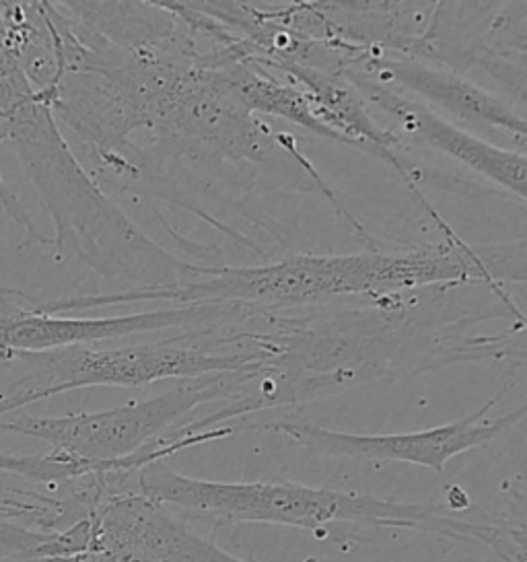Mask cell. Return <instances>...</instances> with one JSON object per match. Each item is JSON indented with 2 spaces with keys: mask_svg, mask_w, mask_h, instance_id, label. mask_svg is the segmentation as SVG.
Segmentation results:
<instances>
[{
  "mask_svg": "<svg viewBox=\"0 0 527 562\" xmlns=\"http://www.w3.org/2000/svg\"><path fill=\"white\" fill-rule=\"evenodd\" d=\"M132 495L197 513L218 524H268L336 538L334 528L416 529L458 542H476L505 562H526V521L460 517L445 503H400L378 496L317 488L291 480L218 482L178 474L165 462L147 463L132 479Z\"/></svg>",
  "mask_w": 527,
  "mask_h": 562,
  "instance_id": "cell-1",
  "label": "cell"
},
{
  "mask_svg": "<svg viewBox=\"0 0 527 562\" xmlns=\"http://www.w3.org/2000/svg\"><path fill=\"white\" fill-rule=\"evenodd\" d=\"M0 143L15 150L54 225L56 256H75L126 291L173 289L194 281L202 266L190 265L157 246L70 149L48 103L33 95L0 120Z\"/></svg>",
  "mask_w": 527,
  "mask_h": 562,
  "instance_id": "cell-2",
  "label": "cell"
},
{
  "mask_svg": "<svg viewBox=\"0 0 527 562\" xmlns=\"http://www.w3.org/2000/svg\"><path fill=\"white\" fill-rule=\"evenodd\" d=\"M474 279V258L458 237L390 254H295L279 262L239 268H206L173 289L115 291L72 299L75 312L110 305L173 301L181 305H242L256 312L295 307L340 297H402L423 286H458Z\"/></svg>",
  "mask_w": 527,
  "mask_h": 562,
  "instance_id": "cell-3",
  "label": "cell"
},
{
  "mask_svg": "<svg viewBox=\"0 0 527 562\" xmlns=\"http://www.w3.org/2000/svg\"><path fill=\"white\" fill-rule=\"evenodd\" d=\"M216 330L206 328L164 342L132 347L81 345L4 355L0 361L21 364V375L7 394H0V418L35 402L85 387H141L157 381L260 371L277 367L282 357L279 334Z\"/></svg>",
  "mask_w": 527,
  "mask_h": 562,
  "instance_id": "cell-4",
  "label": "cell"
},
{
  "mask_svg": "<svg viewBox=\"0 0 527 562\" xmlns=\"http://www.w3.org/2000/svg\"><path fill=\"white\" fill-rule=\"evenodd\" d=\"M260 373L262 369L231 371L178 381L159 396L136 400L99 413L66 416L23 413L13 420H0V429L44 441L49 446V453L85 463L91 472H98L101 465L126 460L157 443L198 406L214 400L233 402L246 396Z\"/></svg>",
  "mask_w": 527,
  "mask_h": 562,
  "instance_id": "cell-5",
  "label": "cell"
},
{
  "mask_svg": "<svg viewBox=\"0 0 527 562\" xmlns=\"http://www.w3.org/2000/svg\"><path fill=\"white\" fill-rule=\"evenodd\" d=\"M494 396L480 406L476 413L460 420L414 430V432H390V435H359L343 430L324 429L301 420H270V423H242L237 430L258 429L279 432L295 446L319 458H348L367 462H402L444 472L445 465L476 447L489 446L501 435L513 429L526 418V406L503 414L494 420L486 416L498 404Z\"/></svg>",
  "mask_w": 527,
  "mask_h": 562,
  "instance_id": "cell-6",
  "label": "cell"
},
{
  "mask_svg": "<svg viewBox=\"0 0 527 562\" xmlns=\"http://www.w3.org/2000/svg\"><path fill=\"white\" fill-rule=\"evenodd\" d=\"M32 301L25 293L0 299V357L99 345L147 331L223 328L254 317V310L242 305H180L115 317H65L42 314L33 310Z\"/></svg>",
  "mask_w": 527,
  "mask_h": 562,
  "instance_id": "cell-7",
  "label": "cell"
},
{
  "mask_svg": "<svg viewBox=\"0 0 527 562\" xmlns=\"http://www.w3.org/2000/svg\"><path fill=\"white\" fill-rule=\"evenodd\" d=\"M343 77L369 110H379L390 117L400 134L412 143L437 150L476 171L503 190L526 200L527 159L524 150L503 149L476 134L463 131L453 120L437 114L425 103L397 91L392 85L379 83L357 68L343 67Z\"/></svg>",
  "mask_w": 527,
  "mask_h": 562,
  "instance_id": "cell-8",
  "label": "cell"
},
{
  "mask_svg": "<svg viewBox=\"0 0 527 562\" xmlns=\"http://www.w3.org/2000/svg\"><path fill=\"white\" fill-rule=\"evenodd\" d=\"M334 48L340 52L343 67L357 68L379 83L400 85L397 91L425 103L437 114L445 112L456 120L507 131L524 147L527 133L524 114L517 112L509 100L461 77L456 68L430 65L379 48H357L348 44H336Z\"/></svg>",
  "mask_w": 527,
  "mask_h": 562,
  "instance_id": "cell-9",
  "label": "cell"
},
{
  "mask_svg": "<svg viewBox=\"0 0 527 562\" xmlns=\"http://www.w3.org/2000/svg\"><path fill=\"white\" fill-rule=\"evenodd\" d=\"M0 204H2V209L7 211V215L13 218V223H15L16 227L25 235L21 248L49 246V244H52V239L35 227L32 216L27 215V211H25L23 204H21V200H19L15 192L9 188V183L2 180V176H0Z\"/></svg>",
  "mask_w": 527,
  "mask_h": 562,
  "instance_id": "cell-10",
  "label": "cell"
},
{
  "mask_svg": "<svg viewBox=\"0 0 527 562\" xmlns=\"http://www.w3.org/2000/svg\"><path fill=\"white\" fill-rule=\"evenodd\" d=\"M0 472L16 474L23 479L48 484L52 479V462L48 456H9L0 453Z\"/></svg>",
  "mask_w": 527,
  "mask_h": 562,
  "instance_id": "cell-11",
  "label": "cell"
},
{
  "mask_svg": "<svg viewBox=\"0 0 527 562\" xmlns=\"http://www.w3.org/2000/svg\"><path fill=\"white\" fill-rule=\"evenodd\" d=\"M19 293H21L19 289H13V286H2V284H0V299L13 297V295H19Z\"/></svg>",
  "mask_w": 527,
  "mask_h": 562,
  "instance_id": "cell-12",
  "label": "cell"
}]
</instances>
